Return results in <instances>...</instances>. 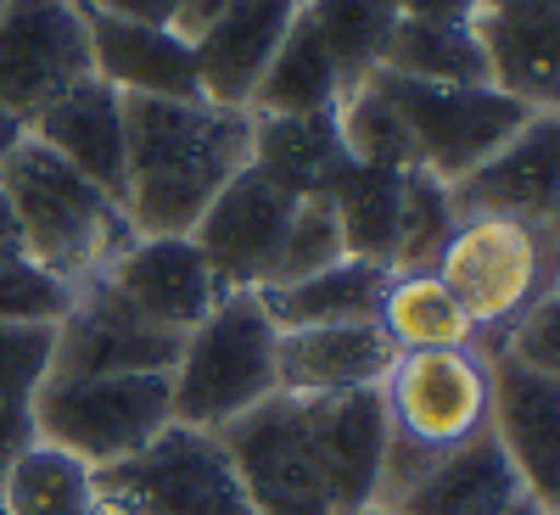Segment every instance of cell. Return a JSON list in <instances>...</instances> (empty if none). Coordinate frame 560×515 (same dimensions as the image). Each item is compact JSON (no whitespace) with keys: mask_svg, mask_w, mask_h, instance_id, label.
<instances>
[{"mask_svg":"<svg viewBox=\"0 0 560 515\" xmlns=\"http://www.w3.org/2000/svg\"><path fill=\"white\" fill-rule=\"evenodd\" d=\"M124 213L140 236H191L208 202L253 163V113L124 96Z\"/></svg>","mask_w":560,"mask_h":515,"instance_id":"obj_1","label":"cell"},{"mask_svg":"<svg viewBox=\"0 0 560 515\" xmlns=\"http://www.w3.org/2000/svg\"><path fill=\"white\" fill-rule=\"evenodd\" d=\"M0 191L12 202L23 253L68 286L107 274V264L140 236L124 202H113L96 179H84L34 134L0 163Z\"/></svg>","mask_w":560,"mask_h":515,"instance_id":"obj_2","label":"cell"},{"mask_svg":"<svg viewBox=\"0 0 560 515\" xmlns=\"http://www.w3.org/2000/svg\"><path fill=\"white\" fill-rule=\"evenodd\" d=\"M382 409H387V488H382V504H387L432 459L488 432V420H493L488 353L477 342L398 353L382 382Z\"/></svg>","mask_w":560,"mask_h":515,"instance_id":"obj_3","label":"cell"},{"mask_svg":"<svg viewBox=\"0 0 560 515\" xmlns=\"http://www.w3.org/2000/svg\"><path fill=\"white\" fill-rule=\"evenodd\" d=\"M280 325L269 319L258 292H224L197 331H185V348L168 370L174 382V426L219 432L242 420L264 398L280 393L275 376Z\"/></svg>","mask_w":560,"mask_h":515,"instance_id":"obj_4","label":"cell"},{"mask_svg":"<svg viewBox=\"0 0 560 515\" xmlns=\"http://www.w3.org/2000/svg\"><path fill=\"white\" fill-rule=\"evenodd\" d=\"M432 274L454 292L459 314L471 319L477 348L493 353L510 325L560 286V247L533 219L465 213Z\"/></svg>","mask_w":560,"mask_h":515,"instance_id":"obj_5","label":"cell"},{"mask_svg":"<svg viewBox=\"0 0 560 515\" xmlns=\"http://www.w3.org/2000/svg\"><path fill=\"white\" fill-rule=\"evenodd\" d=\"M163 426H174L168 376H45L34 393V437L90 471L140 454Z\"/></svg>","mask_w":560,"mask_h":515,"instance_id":"obj_6","label":"cell"},{"mask_svg":"<svg viewBox=\"0 0 560 515\" xmlns=\"http://www.w3.org/2000/svg\"><path fill=\"white\" fill-rule=\"evenodd\" d=\"M96 515H258L219 432L163 426L140 454L96 471Z\"/></svg>","mask_w":560,"mask_h":515,"instance_id":"obj_7","label":"cell"},{"mask_svg":"<svg viewBox=\"0 0 560 515\" xmlns=\"http://www.w3.org/2000/svg\"><path fill=\"white\" fill-rule=\"evenodd\" d=\"M370 79L398 107L420 168H432L448 185L465 179L477 163H488L533 118V107H522L516 96H504L493 84H427V79H398L387 68H376Z\"/></svg>","mask_w":560,"mask_h":515,"instance_id":"obj_8","label":"cell"},{"mask_svg":"<svg viewBox=\"0 0 560 515\" xmlns=\"http://www.w3.org/2000/svg\"><path fill=\"white\" fill-rule=\"evenodd\" d=\"M219 443L258 515H331L298 393H275L242 420L219 426Z\"/></svg>","mask_w":560,"mask_h":515,"instance_id":"obj_9","label":"cell"},{"mask_svg":"<svg viewBox=\"0 0 560 515\" xmlns=\"http://www.w3.org/2000/svg\"><path fill=\"white\" fill-rule=\"evenodd\" d=\"M96 73L79 0H7L0 7V107L34 124L62 90Z\"/></svg>","mask_w":560,"mask_h":515,"instance_id":"obj_10","label":"cell"},{"mask_svg":"<svg viewBox=\"0 0 560 515\" xmlns=\"http://www.w3.org/2000/svg\"><path fill=\"white\" fill-rule=\"evenodd\" d=\"M185 337L140 319L107 280L73 286L68 314L57 319L51 376H168Z\"/></svg>","mask_w":560,"mask_h":515,"instance_id":"obj_11","label":"cell"},{"mask_svg":"<svg viewBox=\"0 0 560 515\" xmlns=\"http://www.w3.org/2000/svg\"><path fill=\"white\" fill-rule=\"evenodd\" d=\"M292 208H298V197L280 191V185L269 174H258L253 163L208 202V213L191 230V242L202 247L219 292H258L264 286L275 258H280V242H287Z\"/></svg>","mask_w":560,"mask_h":515,"instance_id":"obj_12","label":"cell"},{"mask_svg":"<svg viewBox=\"0 0 560 515\" xmlns=\"http://www.w3.org/2000/svg\"><path fill=\"white\" fill-rule=\"evenodd\" d=\"M303 414H308V443L319 459V482H325V499H331V515H359L370 504H382V488H387L382 387L303 398Z\"/></svg>","mask_w":560,"mask_h":515,"instance_id":"obj_13","label":"cell"},{"mask_svg":"<svg viewBox=\"0 0 560 515\" xmlns=\"http://www.w3.org/2000/svg\"><path fill=\"white\" fill-rule=\"evenodd\" d=\"M107 286L140 314L163 325V331L185 337L208 319V308L224 297L219 280L191 236H135L113 264H107Z\"/></svg>","mask_w":560,"mask_h":515,"instance_id":"obj_14","label":"cell"},{"mask_svg":"<svg viewBox=\"0 0 560 515\" xmlns=\"http://www.w3.org/2000/svg\"><path fill=\"white\" fill-rule=\"evenodd\" d=\"M493 370V420L488 432L499 437L504 459L516 465L522 488L544 515L560 510V382L533 376L516 359L488 353Z\"/></svg>","mask_w":560,"mask_h":515,"instance_id":"obj_15","label":"cell"},{"mask_svg":"<svg viewBox=\"0 0 560 515\" xmlns=\"http://www.w3.org/2000/svg\"><path fill=\"white\" fill-rule=\"evenodd\" d=\"M459 213H504L544 224L560 202V113H533L504 147L454 179Z\"/></svg>","mask_w":560,"mask_h":515,"instance_id":"obj_16","label":"cell"},{"mask_svg":"<svg viewBox=\"0 0 560 515\" xmlns=\"http://www.w3.org/2000/svg\"><path fill=\"white\" fill-rule=\"evenodd\" d=\"M393 359L398 353L382 337L376 319H359V325H298V331H280V342H275V376H280V393L331 398V393L382 387Z\"/></svg>","mask_w":560,"mask_h":515,"instance_id":"obj_17","label":"cell"},{"mask_svg":"<svg viewBox=\"0 0 560 515\" xmlns=\"http://www.w3.org/2000/svg\"><path fill=\"white\" fill-rule=\"evenodd\" d=\"M90 23V51H96V79H107L118 96H163V102H202V73H197V45L152 28V23H124L107 12L79 7Z\"/></svg>","mask_w":560,"mask_h":515,"instance_id":"obj_18","label":"cell"},{"mask_svg":"<svg viewBox=\"0 0 560 515\" xmlns=\"http://www.w3.org/2000/svg\"><path fill=\"white\" fill-rule=\"evenodd\" d=\"M303 0H236L219 23H208L197 45V73H202V102L213 107H247L264 68L275 62L280 39L298 23Z\"/></svg>","mask_w":560,"mask_h":515,"instance_id":"obj_19","label":"cell"},{"mask_svg":"<svg viewBox=\"0 0 560 515\" xmlns=\"http://www.w3.org/2000/svg\"><path fill=\"white\" fill-rule=\"evenodd\" d=\"M28 134L39 147H51L62 163H73L84 179H96L113 202H124V185H129V157H124V96L107 79H79L73 90L45 107Z\"/></svg>","mask_w":560,"mask_h":515,"instance_id":"obj_20","label":"cell"},{"mask_svg":"<svg viewBox=\"0 0 560 515\" xmlns=\"http://www.w3.org/2000/svg\"><path fill=\"white\" fill-rule=\"evenodd\" d=\"M471 23L488 84L533 113H560V7H482Z\"/></svg>","mask_w":560,"mask_h":515,"instance_id":"obj_21","label":"cell"},{"mask_svg":"<svg viewBox=\"0 0 560 515\" xmlns=\"http://www.w3.org/2000/svg\"><path fill=\"white\" fill-rule=\"evenodd\" d=\"M522 499H533L516 477V465L504 459L499 437L482 432L465 448L432 459L415 482H404L387 504L398 515H504Z\"/></svg>","mask_w":560,"mask_h":515,"instance_id":"obj_22","label":"cell"},{"mask_svg":"<svg viewBox=\"0 0 560 515\" xmlns=\"http://www.w3.org/2000/svg\"><path fill=\"white\" fill-rule=\"evenodd\" d=\"M348 147L337 134V113H303V118H275L253 113V168L269 174L280 191L303 197H331L337 174L348 168Z\"/></svg>","mask_w":560,"mask_h":515,"instance_id":"obj_23","label":"cell"},{"mask_svg":"<svg viewBox=\"0 0 560 515\" xmlns=\"http://www.w3.org/2000/svg\"><path fill=\"white\" fill-rule=\"evenodd\" d=\"M387 280H393L387 264L342 258L308 280H292V286H264L258 297L280 331H298V325H359V319H376Z\"/></svg>","mask_w":560,"mask_h":515,"instance_id":"obj_24","label":"cell"},{"mask_svg":"<svg viewBox=\"0 0 560 515\" xmlns=\"http://www.w3.org/2000/svg\"><path fill=\"white\" fill-rule=\"evenodd\" d=\"M382 68L427 84H488V57L471 17H398Z\"/></svg>","mask_w":560,"mask_h":515,"instance_id":"obj_25","label":"cell"},{"mask_svg":"<svg viewBox=\"0 0 560 515\" xmlns=\"http://www.w3.org/2000/svg\"><path fill=\"white\" fill-rule=\"evenodd\" d=\"M342 90H348V84H342L337 62L325 57V45L314 39V28H308L303 12H298V23L287 28V39H280L275 62L264 68V79H258V90H253L247 113H275V118L337 113Z\"/></svg>","mask_w":560,"mask_h":515,"instance_id":"obj_26","label":"cell"},{"mask_svg":"<svg viewBox=\"0 0 560 515\" xmlns=\"http://www.w3.org/2000/svg\"><path fill=\"white\" fill-rule=\"evenodd\" d=\"M382 337L393 342V353H432V348H471L477 331L459 314L454 292L438 274H393L382 308H376Z\"/></svg>","mask_w":560,"mask_h":515,"instance_id":"obj_27","label":"cell"},{"mask_svg":"<svg viewBox=\"0 0 560 515\" xmlns=\"http://www.w3.org/2000/svg\"><path fill=\"white\" fill-rule=\"evenodd\" d=\"M331 208L342 219L348 258H370L393 269L398 247V208H404V168H376V163H348L331 185Z\"/></svg>","mask_w":560,"mask_h":515,"instance_id":"obj_28","label":"cell"},{"mask_svg":"<svg viewBox=\"0 0 560 515\" xmlns=\"http://www.w3.org/2000/svg\"><path fill=\"white\" fill-rule=\"evenodd\" d=\"M398 17V0H303V23L337 62L342 84H359L382 68Z\"/></svg>","mask_w":560,"mask_h":515,"instance_id":"obj_29","label":"cell"},{"mask_svg":"<svg viewBox=\"0 0 560 515\" xmlns=\"http://www.w3.org/2000/svg\"><path fill=\"white\" fill-rule=\"evenodd\" d=\"M0 515H96V471L51 443H28L0 488Z\"/></svg>","mask_w":560,"mask_h":515,"instance_id":"obj_30","label":"cell"},{"mask_svg":"<svg viewBox=\"0 0 560 515\" xmlns=\"http://www.w3.org/2000/svg\"><path fill=\"white\" fill-rule=\"evenodd\" d=\"M459 202L454 185L438 179L432 168H404V208H398V247H393V274H432L448 236L459 230Z\"/></svg>","mask_w":560,"mask_h":515,"instance_id":"obj_31","label":"cell"},{"mask_svg":"<svg viewBox=\"0 0 560 515\" xmlns=\"http://www.w3.org/2000/svg\"><path fill=\"white\" fill-rule=\"evenodd\" d=\"M337 134L353 163H376V168H420L415 140L398 118V107L387 102V90L376 79H359L342 90L337 102Z\"/></svg>","mask_w":560,"mask_h":515,"instance_id":"obj_32","label":"cell"},{"mask_svg":"<svg viewBox=\"0 0 560 515\" xmlns=\"http://www.w3.org/2000/svg\"><path fill=\"white\" fill-rule=\"evenodd\" d=\"M348 258V242H342V219L331 208V197H303L292 208V224H287V242H280V258L269 269L264 286H292V280H308L319 269H331ZM258 286V292H264Z\"/></svg>","mask_w":560,"mask_h":515,"instance_id":"obj_33","label":"cell"},{"mask_svg":"<svg viewBox=\"0 0 560 515\" xmlns=\"http://www.w3.org/2000/svg\"><path fill=\"white\" fill-rule=\"evenodd\" d=\"M73 303V286L39 269L28 253L0 258V325H57Z\"/></svg>","mask_w":560,"mask_h":515,"instance_id":"obj_34","label":"cell"},{"mask_svg":"<svg viewBox=\"0 0 560 515\" xmlns=\"http://www.w3.org/2000/svg\"><path fill=\"white\" fill-rule=\"evenodd\" d=\"M57 325H0V409H34L39 382L51 376Z\"/></svg>","mask_w":560,"mask_h":515,"instance_id":"obj_35","label":"cell"},{"mask_svg":"<svg viewBox=\"0 0 560 515\" xmlns=\"http://www.w3.org/2000/svg\"><path fill=\"white\" fill-rule=\"evenodd\" d=\"M493 353H504V359H516L522 370H533V376H549V382H560V286L549 292V297H538L510 331L499 337V348Z\"/></svg>","mask_w":560,"mask_h":515,"instance_id":"obj_36","label":"cell"},{"mask_svg":"<svg viewBox=\"0 0 560 515\" xmlns=\"http://www.w3.org/2000/svg\"><path fill=\"white\" fill-rule=\"evenodd\" d=\"M90 12H107V17H124V23H152V28H174V12L179 0H79Z\"/></svg>","mask_w":560,"mask_h":515,"instance_id":"obj_37","label":"cell"},{"mask_svg":"<svg viewBox=\"0 0 560 515\" xmlns=\"http://www.w3.org/2000/svg\"><path fill=\"white\" fill-rule=\"evenodd\" d=\"M236 0H179V12H174V34H185V39H197L208 23H219Z\"/></svg>","mask_w":560,"mask_h":515,"instance_id":"obj_38","label":"cell"},{"mask_svg":"<svg viewBox=\"0 0 560 515\" xmlns=\"http://www.w3.org/2000/svg\"><path fill=\"white\" fill-rule=\"evenodd\" d=\"M404 17H477L482 0H398Z\"/></svg>","mask_w":560,"mask_h":515,"instance_id":"obj_39","label":"cell"},{"mask_svg":"<svg viewBox=\"0 0 560 515\" xmlns=\"http://www.w3.org/2000/svg\"><path fill=\"white\" fill-rule=\"evenodd\" d=\"M23 140H28V124H23L12 107H0V163H7V157L23 147Z\"/></svg>","mask_w":560,"mask_h":515,"instance_id":"obj_40","label":"cell"},{"mask_svg":"<svg viewBox=\"0 0 560 515\" xmlns=\"http://www.w3.org/2000/svg\"><path fill=\"white\" fill-rule=\"evenodd\" d=\"M23 253V236H18V219H12V202L0 191V258H18Z\"/></svg>","mask_w":560,"mask_h":515,"instance_id":"obj_41","label":"cell"},{"mask_svg":"<svg viewBox=\"0 0 560 515\" xmlns=\"http://www.w3.org/2000/svg\"><path fill=\"white\" fill-rule=\"evenodd\" d=\"M482 7H560V0H482Z\"/></svg>","mask_w":560,"mask_h":515,"instance_id":"obj_42","label":"cell"},{"mask_svg":"<svg viewBox=\"0 0 560 515\" xmlns=\"http://www.w3.org/2000/svg\"><path fill=\"white\" fill-rule=\"evenodd\" d=\"M544 230H549V236H555V247H560V202H555V213L544 219Z\"/></svg>","mask_w":560,"mask_h":515,"instance_id":"obj_43","label":"cell"},{"mask_svg":"<svg viewBox=\"0 0 560 515\" xmlns=\"http://www.w3.org/2000/svg\"><path fill=\"white\" fill-rule=\"evenodd\" d=\"M359 515H398L393 504H370V510H359Z\"/></svg>","mask_w":560,"mask_h":515,"instance_id":"obj_44","label":"cell"},{"mask_svg":"<svg viewBox=\"0 0 560 515\" xmlns=\"http://www.w3.org/2000/svg\"><path fill=\"white\" fill-rule=\"evenodd\" d=\"M0 7H7V0H0Z\"/></svg>","mask_w":560,"mask_h":515,"instance_id":"obj_45","label":"cell"},{"mask_svg":"<svg viewBox=\"0 0 560 515\" xmlns=\"http://www.w3.org/2000/svg\"><path fill=\"white\" fill-rule=\"evenodd\" d=\"M555 515H560V510H555Z\"/></svg>","mask_w":560,"mask_h":515,"instance_id":"obj_46","label":"cell"}]
</instances>
